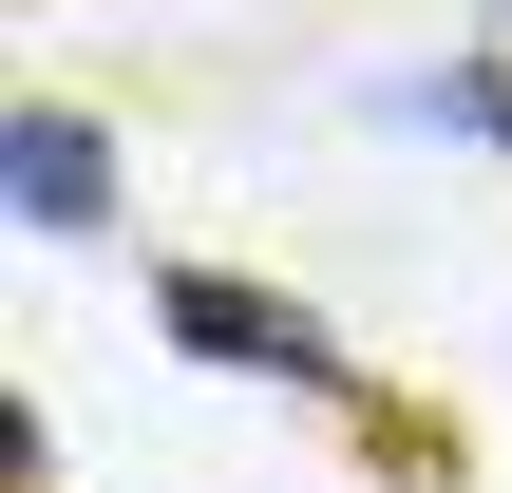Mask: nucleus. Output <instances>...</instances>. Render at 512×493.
Instances as JSON below:
<instances>
[{"label":"nucleus","mask_w":512,"mask_h":493,"mask_svg":"<svg viewBox=\"0 0 512 493\" xmlns=\"http://www.w3.org/2000/svg\"><path fill=\"white\" fill-rule=\"evenodd\" d=\"M152 342L171 361H209V380H285V399H323L380 475H456V437L437 418H399L361 361H342V323L323 304H285V285H228V266H152Z\"/></svg>","instance_id":"obj_1"},{"label":"nucleus","mask_w":512,"mask_h":493,"mask_svg":"<svg viewBox=\"0 0 512 493\" xmlns=\"http://www.w3.org/2000/svg\"><path fill=\"white\" fill-rule=\"evenodd\" d=\"M380 114L437 133V152H494V171H512V57H437V76H399Z\"/></svg>","instance_id":"obj_3"},{"label":"nucleus","mask_w":512,"mask_h":493,"mask_svg":"<svg viewBox=\"0 0 512 493\" xmlns=\"http://www.w3.org/2000/svg\"><path fill=\"white\" fill-rule=\"evenodd\" d=\"M0 190H19V228H38V247H95V228L133 209V152H114L76 95H19V114H0Z\"/></svg>","instance_id":"obj_2"},{"label":"nucleus","mask_w":512,"mask_h":493,"mask_svg":"<svg viewBox=\"0 0 512 493\" xmlns=\"http://www.w3.org/2000/svg\"><path fill=\"white\" fill-rule=\"evenodd\" d=\"M0 493H57V418L38 399H0Z\"/></svg>","instance_id":"obj_4"},{"label":"nucleus","mask_w":512,"mask_h":493,"mask_svg":"<svg viewBox=\"0 0 512 493\" xmlns=\"http://www.w3.org/2000/svg\"><path fill=\"white\" fill-rule=\"evenodd\" d=\"M494 19H512V0H494Z\"/></svg>","instance_id":"obj_5"}]
</instances>
